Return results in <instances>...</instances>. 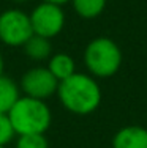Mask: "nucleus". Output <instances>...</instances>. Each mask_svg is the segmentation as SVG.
<instances>
[{
	"mask_svg": "<svg viewBox=\"0 0 147 148\" xmlns=\"http://www.w3.org/2000/svg\"><path fill=\"white\" fill-rule=\"evenodd\" d=\"M57 96L68 112L90 115L100 107L103 95L95 77L76 71L68 79L59 82Z\"/></svg>",
	"mask_w": 147,
	"mask_h": 148,
	"instance_id": "nucleus-1",
	"label": "nucleus"
},
{
	"mask_svg": "<svg viewBox=\"0 0 147 148\" xmlns=\"http://www.w3.org/2000/svg\"><path fill=\"white\" fill-rule=\"evenodd\" d=\"M8 117L16 136L44 134L52 123V114L46 101L30 96H21L8 112Z\"/></svg>",
	"mask_w": 147,
	"mask_h": 148,
	"instance_id": "nucleus-2",
	"label": "nucleus"
},
{
	"mask_svg": "<svg viewBox=\"0 0 147 148\" xmlns=\"http://www.w3.org/2000/svg\"><path fill=\"white\" fill-rule=\"evenodd\" d=\"M122 51L114 40L98 36L84 49V65L95 79L112 77L122 66Z\"/></svg>",
	"mask_w": 147,
	"mask_h": 148,
	"instance_id": "nucleus-3",
	"label": "nucleus"
},
{
	"mask_svg": "<svg viewBox=\"0 0 147 148\" xmlns=\"http://www.w3.org/2000/svg\"><path fill=\"white\" fill-rule=\"evenodd\" d=\"M33 35L30 16L22 10L10 8L0 13V41L6 46L22 47Z\"/></svg>",
	"mask_w": 147,
	"mask_h": 148,
	"instance_id": "nucleus-4",
	"label": "nucleus"
},
{
	"mask_svg": "<svg viewBox=\"0 0 147 148\" xmlns=\"http://www.w3.org/2000/svg\"><path fill=\"white\" fill-rule=\"evenodd\" d=\"M30 24H32L33 35L52 40L57 36L65 27V13L60 5L49 2H41L30 13Z\"/></svg>",
	"mask_w": 147,
	"mask_h": 148,
	"instance_id": "nucleus-5",
	"label": "nucleus"
},
{
	"mask_svg": "<svg viewBox=\"0 0 147 148\" xmlns=\"http://www.w3.org/2000/svg\"><path fill=\"white\" fill-rule=\"evenodd\" d=\"M19 87L24 96L46 101L52 95H57L59 80L52 76L48 66H37L24 73Z\"/></svg>",
	"mask_w": 147,
	"mask_h": 148,
	"instance_id": "nucleus-6",
	"label": "nucleus"
},
{
	"mask_svg": "<svg viewBox=\"0 0 147 148\" xmlns=\"http://www.w3.org/2000/svg\"><path fill=\"white\" fill-rule=\"evenodd\" d=\"M112 148H147V128L139 125L120 128L112 137Z\"/></svg>",
	"mask_w": 147,
	"mask_h": 148,
	"instance_id": "nucleus-7",
	"label": "nucleus"
},
{
	"mask_svg": "<svg viewBox=\"0 0 147 148\" xmlns=\"http://www.w3.org/2000/svg\"><path fill=\"white\" fill-rule=\"evenodd\" d=\"M48 69L52 73V76L62 82V80L68 79L70 76L76 73V62L71 55L59 52V54L51 55L48 60Z\"/></svg>",
	"mask_w": 147,
	"mask_h": 148,
	"instance_id": "nucleus-8",
	"label": "nucleus"
},
{
	"mask_svg": "<svg viewBox=\"0 0 147 148\" xmlns=\"http://www.w3.org/2000/svg\"><path fill=\"white\" fill-rule=\"evenodd\" d=\"M21 96V87L11 77H0V114H8Z\"/></svg>",
	"mask_w": 147,
	"mask_h": 148,
	"instance_id": "nucleus-9",
	"label": "nucleus"
},
{
	"mask_svg": "<svg viewBox=\"0 0 147 148\" xmlns=\"http://www.w3.org/2000/svg\"><path fill=\"white\" fill-rule=\"evenodd\" d=\"M22 49L24 54L35 62H44V60H49V57L52 55L51 40L38 36V35H32L22 46Z\"/></svg>",
	"mask_w": 147,
	"mask_h": 148,
	"instance_id": "nucleus-10",
	"label": "nucleus"
},
{
	"mask_svg": "<svg viewBox=\"0 0 147 148\" xmlns=\"http://www.w3.org/2000/svg\"><path fill=\"white\" fill-rule=\"evenodd\" d=\"M78 16L84 19H95L104 11L106 0H71Z\"/></svg>",
	"mask_w": 147,
	"mask_h": 148,
	"instance_id": "nucleus-11",
	"label": "nucleus"
},
{
	"mask_svg": "<svg viewBox=\"0 0 147 148\" xmlns=\"http://www.w3.org/2000/svg\"><path fill=\"white\" fill-rule=\"evenodd\" d=\"M16 148H49L44 134H24L17 136Z\"/></svg>",
	"mask_w": 147,
	"mask_h": 148,
	"instance_id": "nucleus-12",
	"label": "nucleus"
},
{
	"mask_svg": "<svg viewBox=\"0 0 147 148\" xmlns=\"http://www.w3.org/2000/svg\"><path fill=\"white\" fill-rule=\"evenodd\" d=\"M16 136L8 114H0V145H8Z\"/></svg>",
	"mask_w": 147,
	"mask_h": 148,
	"instance_id": "nucleus-13",
	"label": "nucleus"
},
{
	"mask_svg": "<svg viewBox=\"0 0 147 148\" xmlns=\"http://www.w3.org/2000/svg\"><path fill=\"white\" fill-rule=\"evenodd\" d=\"M41 2H49V3H55V5H65V3H70L71 0H41Z\"/></svg>",
	"mask_w": 147,
	"mask_h": 148,
	"instance_id": "nucleus-14",
	"label": "nucleus"
},
{
	"mask_svg": "<svg viewBox=\"0 0 147 148\" xmlns=\"http://www.w3.org/2000/svg\"><path fill=\"white\" fill-rule=\"evenodd\" d=\"M3 69H5V63H3V57L0 54V77L3 76Z\"/></svg>",
	"mask_w": 147,
	"mask_h": 148,
	"instance_id": "nucleus-15",
	"label": "nucleus"
},
{
	"mask_svg": "<svg viewBox=\"0 0 147 148\" xmlns=\"http://www.w3.org/2000/svg\"><path fill=\"white\" fill-rule=\"evenodd\" d=\"M11 2H14V3H26V2H30V0H11Z\"/></svg>",
	"mask_w": 147,
	"mask_h": 148,
	"instance_id": "nucleus-16",
	"label": "nucleus"
},
{
	"mask_svg": "<svg viewBox=\"0 0 147 148\" xmlns=\"http://www.w3.org/2000/svg\"><path fill=\"white\" fill-rule=\"evenodd\" d=\"M0 148H6V145H0Z\"/></svg>",
	"mask_w": 147,
	"mask_h": 148,
	"instance_id": "nucleus-17",
	"label": "nucleus"
}]
</instances>
